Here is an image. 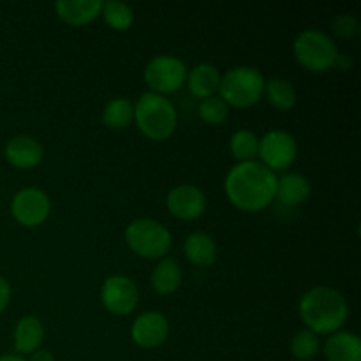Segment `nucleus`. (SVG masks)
Returning a JSON list of instances; mask_svg holds the SVG:
<instances>
[{"instance_id":"nucleus-16","label":"nucleus","mask_w":361,"mask_h":361,"mask_svg":"<svg viewBox=\"0 0 361 361\" xmlns=\"http://www.w3.org/2000/svg\"><path fill=\"white\" fill-rule=\"evenodd\" d=\"M328 361H361V338L353 331H335L323 345Z\"/></svg>"},{"instance_id":"nucleus-29","label":"nucleus","mask_w":361,"mask_h":361,"mask_svg":"<svg viewBox=\"0 0 361 361\" xmlns=\"http://www.w3.org/2000/svg\"><path fill=\"white\" fill-rule=\"evenodd\" d=\"M27 361H55V356H53V353L46 351V349H37L32 355H28Z\"/></svg>"},{"instance_id":"nucleus-24","label":"nucleus","mask_w":361,"mask_h":361,"mask_svg":"<svg viewBox=\"0 0 361 361\" xmlns=\"http://www.w3.org/2000/svg\"><path fill=\"white\" fill-rule=\"evenodd\" d=\"M259 150V137L249 129H240L233 133L229 140V152L238 162L256 161Z\"/></svg>"},{"instance_id":"nucleus-19","label":"nucleus","mask_w":361,"mask_h":361,"mask_svg":"<svg viewBox=\"0 0 361 361\" xmlns=\"http://www.w3.org/2000/svg\"><path fill=\"white\" fill-rule=\"evenodd\" d=\"M182 267L175 257H162L159 263L152 268L150 274V284L157 295L168 296L178 291L182 286Z\"/></svg>"},{"instance_id":"nucleus-12","label":"nucleus","mask_w":361,"mask_h":361,"mask_svg":"<svg viewBox=\"0 0 361 361\" xmlns=\"http://www.w3.org/2000/svg\"><path fill=\"white\" fill-rule=\"evenodd\" d=\"M169 337L168 317L157 310L140 314L130 326V338L143 349H155L164 344Z\"/></svg>"},{"instance_id":"nucleus-11","label":"nucleus","mask_w":361,"mask_h":361,"mask_svg":"<svg viewBox=\"0 0 361 361\" xmlns=\"http://www.w3.org/2000/svg\"><path fill=\"white\" fill-rule=\"evenodd\" d=\"M166 207L169 214L180 221H196L207 212V196L200 187L182 183L169 190Z\"/></svg>"},{"instance_id":"nucleus-9","label":"nucleus","mask_w":361,"mask_h":361,"mask_svg":"<svg viewBox=\"0 0 361 361\" xmlns=\"http://www.w3.org/2000/svg\"><path fill=\"white\" fill-rule=\"evenodd\" d=\"M9 210L18 224L25 228H37L48 221L51 214V200L42 189L25 187L14 194Z\"/></svg>"},{"instance_id":"nucleus-27","label":"nucleus","mask_w":361,"mask_h":361,"mask_svg":"<svg viewBox=\"0 0 361 361\" xmlns=\"http://www.w3.org/2000/svg\"><path fill=\"white\" fill-rule=\"evenodd\" d=\"M331 30L338 39H353L360 34V20L353 14H338L331 20Z\"/></svg>"},{"instance_id":"nucleus-7","label":"nucleus","mask_w":361,"mask_h":361,"mask_svg":"<svg viewBox=\"0 0 361 361\" xmlns=\"http://www.w3.org/2000/svg\"><path fill=\"white\" fill-rule=\"evenodd\" d=\"M187 66L183 60H180L175 55H157L150 59V62L145 66L143 78L145 83L148 85L154 94L159 95H168L175 94L180 88L185 87L187 81Z\"/></svg>"},{"instance_id":"nucleus-1","label":"nucleus","mask_w":361,"mask_h":361,"mask_svg":"<svg viewBox=\"0 0 361 361\" xmlns=\"http://www.w3.org/2000/svg\"><path fill=\"white\" fill-rule=\"evenodd\" d=\"M277 180V173L259 161L238 162L226 175L224 192L238 210L261 212L275 201Z\"/></svg>"},{"instance_id":"nucleus-13","label":"nucleus","mask_w":361,"mask_h":361,"mask_svg":"<svg viewBox=\"0 0 361 361\" xmlns=\"http://www.w3.org/2000/svg\"><path fill=\"white\" fill-rule=\"evenodd\" d=\"M6 161L18 169H34L37 168L44 157V148L35 137L27 134L13 136L4 148Z\"/></svg>"},{"instance_id":"nucleus-4","label":"nucleus","mask_w":361,"mask_h":361,"mask_svg":"<svg viewBox=\"0 0 361 361\" xmlns=\"http://www.w3.org/2000/svg\"><path fill=\"white\" fill-rule=\"evenodd\" d=\"M264 83L267 80L257 67H231L221 76L219 97L233 108H252L263 99Z\"/></svg>"},{"instance_id":"nucleus-14","label":"nucleus","mask_w":361,"mask_h":361,"mask_svg":"<svg viewBox=\"0 0 361 361\" xmlns=\"http://www.w3.org/2000/svg\"><path fill=\"white\" fill-rule=\"evenodd\" d=\"M56 16L71 27H83L101 16L102 0H59Z\"/></svg>"},{"instance_id":"nucleus-17","label":"nucleus","mask_w":361,"mask_h":361,"mask_svg":"<svg viewBox=\"0 0 361 361\" xmlns=\"http://www.w3.org/2000/svg\"><path fill=\"white\" fill-rule=\"evenodd\" d=\"M312 192L310 180L302 173H286L277 180L275 200L284 207H298L305 203Z\"/></svg>"},{"instance_id":"nucleus-18","label":"nucleus","mask_w":361,"mask_h":361,"mask_svg":"<svg viewBox=\"0 0 361 361\" xmlns=\"http://www.w3.org/2000/svg\"><path fill=\"white\" fill-rule=\"evenodd\" d=\"M183 254L194 267L208 268L217 261V243L208 233H190L183 242Z\"/></svg>"},{"instance_id":"nucleus-21","label":"nucleus","mask_w":361,"mask_h":361,"mask_svg":"<svg viewBox=\"0 0 361 361\" xmlns=\"http://www.w3.org/2000/svg\"><path fill=\"white\" fill-rule=\"evenodd\" d=\"M264 97L271 108L279 111H289L296 104L295 85L282 76H274L264 83Z\"/></svg>"},{"instance_id":"nucleus-30","label":"nucleus","mask_w":361,"mask_h":361,"mask_svg":"<svg viewBox=\"0 0 361 361\" xmlns=\"http://www.w3.org/2000/svg\"><path fill=\"white\" fill-rule=\"evenodd\" d=\"M0 361H27V360L20 355H2L0 356Z\"/></svg>"},{"instance_id":"nucleus-23","label":"nucleus","mask_w":361,"mask_h":361,"mask_svg":"<svg viewBox=\"0 0 361 361\" xmlns=\"http://www.w3.org/2000/svg\"><path fill=\"white\" fill-rule=\"evenodd\" d=\"M102 20L106 21L108 27H111L116 32H126L133 27L134 23V11L129 4L118 2V0H108L102 2L101 11Z\"/></svg>"},{"instance_id":"nucleus-20","label":"nucleus","mask_w":361,"mask_h":361,"mask_svg":"<svg viewBox=\"0 0 361 361\" xmlns=\"http://www.w3.org/2000/svg\"><path fill=\"white\" fill-rule=\"evenodd\" d=\"M187 88L190 94L197 99H207L215 95L219 92V85H221V71L214 66V63H197L192 67V71L187 73Z\"/></svg>"},{"instance_id":"nucleus-28","label":"nucleus","mask_w":361,"mask_h":361,"mask_svg":"<svg viewBox=\"0 0 361 361\" xmlns=\"http://www.w3.org/2000/svg\"><path fill=\"white\" fill-rule=\"evenodd\" d=\"M11 295H13V291H11V284L7 282V279H4L2 275H0V314H4V310L7 309V305H9Z\"/></svg>"},{"instance_id":"nucleus-8","label":"nucleus","mask_w":361,"mask_h":361,"mask_svg":"<svg viewBox=\"0 0 361 361\" xmlns=\"http://www.w3.org/2000/svg\"><path fill=\"white\" fill-rule=\"evenodd\" d=\"M257 157L261 164L267 166L274 173L282 171L295 164L298 157V143L288 130H268L263 137H259Z\"/></svg>"},{"instance_id":"nucleus-2","label":"nucleus","mask_w":361,"mask_h":361,"mask_svg":"<svg viewBox=\"0 0 361 361\" xmlns=\"http://www.w3.org/2000/svg\"><path fill=\"white\" fill-rule=\"evenodd\" d=\"M298 314L307 330L321 337L335 334L344 326L349 316V305L337 289L316 286L300 298Z\"/></svg>"},{"instance_id":"nucleus-15","label":"nucleus","mask_w":361,"mask_h":361,"mask_svg":"<svg viewBox=\"0 0 361 361\" xmlns=\"http://www.w3.org/2000/svg\"><path fill=\"white\" fill-rule=\"evenodd\" d=\"M44 324L39 317L35 316H25L16 323L13 334V344L14 351L20 356L32 355L34 351L41 349L42 342H44Z\"/></svg>"},{"instance_id":"nucleus-10","label":"nucleus","mask_w":361,"mask_h":361,"mask_svg":"<svg viewBox=\"0 0 361 361\" xmlns=\"http://www.w3.org/2000/svg\"><path fill=\"white\" fill-rule=\"evenodd\" d=\"M101 303L113 316H129L140 305V289L127 275H111L101 286Z\"/></svg>"},{"instance_id":"nucleus-3","label":"nucleus","mask_w":361,"mask_h":361,"mask_svg":"<svg viewBox=\"0 0 361 361\" xmlns=\"http://www.w3.org/2000/svg\"><path fill=\"white\" fill-rule=\"evenodd\" d=\"M134 122L140 133L150 141H166L175 134L178 113L168 97L145 92L134 102Z\"/></svg>"},{"instance_id":"nucleus-25","label":"nucleus","mask_w":361,"mask_h":361,"mask_svg":"<svg viewBox=\"0 0 361 361\" xmlns=\"http://www.w3.org/2000/svg\"><path fill=\"white\" fill-rule=\"evenodd\" d=\"M291 355L293 358L298 361H310L316 358L321 351V338L319 335H316L314 331L307 330H300L295 337L291 338Z\"/></svg>"},{"instance_id":"nucleus-26","label":"nucleus","mask_w":361,"mask_h":361,"mask_svg":"<svg viewBox=\"0 0 361 361\" xmlns=\"http://www.w3.org/2000/svg\"><path fill=\"white\" fill-rule=\"evenodd\" d=\"M197 115L208 126H219V123L226 122V118H228L229 106L219 95H212V97L200 101Z\"/></svg>"},{"instance_id":"nucleus-22","label":"nucleus","mask_w":361,"mask_h":361,"mask_svg":"<svg viewBox=\"0 0 361 361\" xmlns=\"http://www.w3.org/2000/svg\"><path fill=\"white\" fill-rule=\"evenodd\" d=\"M102 123L111 130H126L134 122V102L127 97H115L102 108Z\"/></svg>"},{"instance_id":"nucleus-5","label":"nucleus","mask_w":361,"mask_h":361,"mask_svg":"<svg viewBox=\"0 0 361 361\" xmlns=\"http://www.w3.org/2000/svg\"><path fill=\"white\" fill-rule=\"evenodd\" d=\"M293 55L303 69L310 73H326L334 69L341 53L330 34L317 28H307L293 41Z\"/></svg>"},{"instance_id":"nucleus-6","label":"nucleus","mask_w":361,"mask_h":361,"mask_svg":"<svg viewBox=\"0 0 361 361\" xmlns=\"http://www.w3.org/2000/svg\"><path fill=\"white\" fill-rule=\"evenodd\" d=\"M123 236L129 249L143 259H162L173 245L169 229L155 219H134L126 228Z\"/></svg>"}]
</instances>
